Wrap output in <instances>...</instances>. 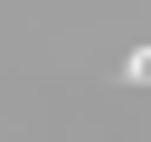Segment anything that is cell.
Segmentation results:
<instances>
[{"instance_id": "6da1fadb", "label": "cell", "mask_w": 151, "mask_h": 142, "mask_svg": "<svg viewBox=\"0 0 151 142\" xmlns=\"http://www.w3.org/2000/svg\"><path fill=\"white\" fill-rule=\"evenodd\" d=\"M123 76H132V85H151V47H132V57H123Z\"/></svg>"}]
</instances>
